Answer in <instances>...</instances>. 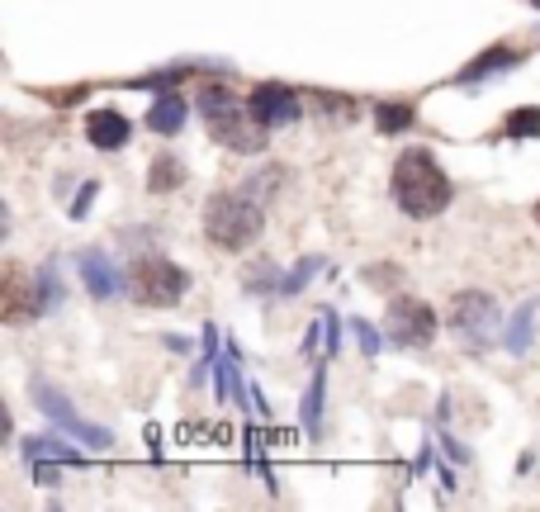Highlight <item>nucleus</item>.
Listing matches in <instances>:
<instances>
[{
  "label": "nucleus",
  "mask_w": 540,
  "mask_h": 512,
  "mask_svg": "<svg viewBox=\"0 0 540 512\" xmlns=\"http://www.w3.org/2000/svg\"><path fill=\"white\" fill-rule=\"evenodd\" d=\"M318 271H323V256H308V261H299V266L285 275V290H280V294H285V299H289V294H299Z\"/></svg>",
  "instance_id": "obj_25"
},
{
  "label": "nucleus",
  "mask_w": 540,
  "mask_h": 512,
  "mask_svg": "<svg viewBox=\"0 0 540 512\" xmlns=\"http://www.w3.org/2000/svg\"><path fill=\"white\" fill-rule=\"evenodd\" d=\"M34 290H38V313H53L62 304V280H57V266L53 261H43L34 275Z\"/></svg>",
  "instance_id": "obj_22"
},
{
  "label": "nucleus",
  "mask_w": 540,
  "mask_h": 512,
  "mask_svg": "<svg viewBox=\"0 0 540 512\" xmlns=\"http://www.w3.org/2000/svg\"><path fill=\"white\" fill-rule=\"evenodd\" d=\"M327 318V356H337L342 351V318H337V309H323Z\"/></svg>",
  "instance_id": "obj_27"
},
{
  "label": "nucleus",
  "mask_w": 540,
  "mask_h": 512,
  "mask_svg": "<svg viewBox=\"0 0 540 512\" xmlns=\"http://www.w3.org/2000/svg\"><path fill=\"white\" fill-rule=\"evenodd\" d=\"M43 100H62V105H72V100H86V86H76V91H43Z\"/></svg>",
  "instance_id": "obj_33"
},
{
  "label": "nucleus",
  "mask_w": 540,
  "mask_h": 512,
  "mask_svg": "<svg viewBox=\"0 0 540 512\" xmlns=\"http://www.w3.org/2000/svg\"><path fill=\"white\" fill-rule=\"evenodd\" d=\"M517 62H522V53H517V48H507V43H498V48H488V53L474 57L465 72H455V81H484V76H493V72L517 67Z\"/></svg>",
  "instance_id": "obj_16"
},
{
  "label": "nucleus",
  "mask_w": 540,
  "mask_h": 512,
  "mask_svg": "<svg viewBox=\"0 0 540 512\" xmlns=\"http://www.w3.org/2000/svg\"><path fill=\"white\" fill-rule=\"evenodd\" d=\"M185 290H190V271L176 266L171 256H162V252L133 256V266H128V294L143 309H176L180 299H185Z\"/></svg>",
  "instance_id": "obj_4"
},
{
  "label": "nucleus",
  "mask_w": 540,
  "mask_h": 512,
  "mask_svg": "<svg viewBox=\"0 0 540 512\" xmlns=\"http://www.w3.org/2000/svg\"><path fill=\"white\" fill-rule=\"evenodd\" d=\"M190 119V100L180 91H157L152 95V105H147V128L152 133H162V138H176L180 128Z\"/></svg>",
  "instance_id": "obj_11"
},
{
  "label": "nucleus",
  "mask_w": 540,
  "mask_h": 512,
  "mask_svg": "<svg viewBox=\"0 0 540 512\" xmlns=\"http://www.w3.org/2000/svg\"><path fill=\"white\" fill-rule=\"evenodd\" d=\"M536 223H540V200H536Z\"/></svg>",
  "instance_id": "obj_34"
},
{
  "label": "nucleus",
  "mask_w": 540,
  "mask_h": 512,
  "mask_svg": "<svg viewBox=\"0 0 540 512\" xmlns=\"http://www.w3.org/2000/svg\"><path fill=\"white\" fill-rule=\"evenodd\" d=\"M95 190H100V181H86V185H81V195L72 200V209H67V214H72L76 223L86 219V209H90V200H95Z\"/></svg>",
  "instance_id": "obj_28"
},
{
  "label": "nucleus",
  "mask_w": 540,
  "mask_h": 512,
  "mask_svg": "<svg viewBox=\"0 0 540 512\" xmlns=\"http://www.w3.org/2000/svg\"><path fill=\"white\" fill-rule=\"evenodd\" d=\"M128 138H133V124H128L124 110H90L86 114V143L95 147V152H119V147H128Z\"/></svg>",
  "instance_id": "obj_10"
},
{
  "label": "nucleus",
  "mask_w": 540,
  "mask_h": 512,
  "mask_svg": "<svg viewBox=\"0 0 540 512\" xmlns=\"http://www.w3.org/2000/svg\"><path fill=\"white\" fill-rule=\"evenodd\" d=\"M29 394H34L38 413H43L48 422H57V427H62L72 441H81V446H90V451H109V446H114V432L100 427V422L81 418V413L72 408V399H67L53 380H34V384H29Z\"/></svg>",
  "instance_id": "obj_5"
},
{
  "label": "nucleus",
  "mask_w": 540,
  "mask_h": 512,
  "mask_svg": "<svg viewBox=\"0 0 540 512\" xmlns=\"http://www.w3.org/2000/svg\"><path fill=\"white\" fill-rule=\"evenodd\" d=\"M218 366V328L214 323H204V351H199L195 370H190V384H204V375Z\"/></svg>",
  "instance_id": "obj_24"
},
{
  "label": "nucleus",
  "mask_w": 540,
  "mask_h": 512,
  "mask_svg": "<svg viewBox=\"0 0 540 512\" xmlns=\"http://www.w3.org/2000/svg\"><path fill=\"white\" fill-rule=\"evenodd\" d=\"M351 332L360 337V351H365V356H379V347H384V337L375 332V323H365V318H351Z\"/></svg>",
  "instance_id": "obj_26"
},
{
  "label": "nucleus",
  "mask_w": 540,
  "mask_h": 512,
  "mask_svg": "<svg viewBox=\"0 0 540 512\" xmlns=\"http://www.w3.org/2000/svg\"><path fill=\"white\" fill-rule=\"evenodd\" d=\"M389 190H394V204L408 219H436V214H446L450 200H455V185H450V176L441 171L436 152H427V147H403V152H398Z\"/></svg>",
  "instance_id": "obj_2"
},
{
  "label": "nucleus",
  "mask_w": 540,
  "mask_h": 512,
  "mask_svg": "<svg viewBox=\"0 0 540 512\" xmlns=\"http://www.w3.org/2000/svg\"><path fill=\"white\" fill-rule=\"evenodd\" d=\"M384 332H389L394 347L427 351L436 342V332H441V318H436V309L427 299H417V294H394L389 309H384Z\"/></svg>",
  "instance_id": "obj_6"
},
{
  "label": "nucleus",
  "mask_w": 540,
  "mask_h": 512,
  "mask_svg": "<svg viewBox=\"0 0 540 512\" xmlns=\"http://www.w3.org/2000/svg\"><path fill=\"white\" fill-rule=\"evenodd\" d=\"M417 124V105H408V100H379L375 105V128L379 133H408V128Z\"/></svg>",
  "instance_id": "obj_19"
},
{
  "label": "nucleus",
  "mask_w": 540,
  "mask_h": 512,
  "mask_svg": "<svg viewBox=\"0 0 540 512\" xmlns=\"http://www.w3.org/2000/svg\"><path fill=\"white\" fill-rule=\"evenodd\" d=\"M441 446H446V456L455 460V465H469V451H465V446H460L455 437H441Z\"/></svg>",
  "instance_id": "obj_32"
},
{
  "label": "nucleus",
  "mask_w": 540,
  "mask_h": 512,
  "mask_svg": "<svg viewBox=\"0 0 540 512\" xmlns=\"http://www.w3.org/2000/svg\"><path fill=\"white\" fill-rule=\"evenodd\" d=\"M503 138H512V143L540 138V105H517V110L503 119Z\"/></svg>",
  "instance_id": "obj_21"
},
{
  "label": "nucleus",
  "mask_w": 540,
  "mask_h": 512,
  "mask_svg": "<svg viewBox=\"0 0 540 512\" xmlns=\"http://www.w3.org/2000/svg\"><path fill=\"white\" fill-rule=\"evenodd\" d=\"M531 5H536V10H540V0H531Z\"/></svg>",
  "instance_id": "obj_35"
},
{
  "label": "nucleus",
  "mask_w": 540,
  "mask_h": 512,
  "mask_svg": "<svg viewBox=\"0 0 540 512\" xmlns=\"http://www.w3.org/2000/svg\"><path fill=\"white\" fill-rule=\"evenodd\" d=\"M5 323H24V318H43L38 313V290L24 285V271L19 266H5V309H0Z\"/></svg>",
  "instance_id": "obj_12"
},
{
  "label": "nucleus",
  "mask_w": 540,
  "mask_h": 512,
  "mask_svg": "<svg viewBox=\"0 0 540 512\" xmlns=\"http://www.w3.org/2000/svg\"><path fill=\"white\" fill-rule=\"evenodd\" d=\"M450 328L465 337L469 347H488L493 332L503 328V313H498V299L488 290H460L450 294Z\"/></svg>",
  "instance_id": "obj_7"
},
{
  "label": "nucleus",
  "mask_w": 540,
  "mask_h": 512,
  "mask_svg": "<svg viewBox=\"0 0 540 512\" xmlns=\"http://www.w3.org/2000/svg\"><path fill=\"white\" fill-rule=\"evenodd\" d=\"M195 114L204 119L209 138L223 147H233V152H261V147H266V128L252 119L247 100H237L223 81H204V86H199Z\"/></svg>",
  "instance_id": "obj_3"
},
{
  "label": "nucleus",
  "mask_w": 540,
  "mask_h": 512,
  "mask_svg": "<svg viewBox=\"0 0 540 512\" xmlns=\"http://www.w3.org/2000/svg\"><path fill=\"white\" fill-rule=\"evenodd\" d=\"M242 290H247V294H280V290H285V275L275 271V261L256 256L252 266H247V275H242Z\"/></svg>",
  "instance_id": "obj_20"
},
{
  "label": "nucleus",
  "mask_w": 540,
  "mask_h": 512,
  "mask_svg": "<svg viewBox=\"0 0 540 512\" xmlns=\"http://www.w3.org/2000/svg\"><path fill=\"white\" fill-rule=\"evenodd\" d=\"M365 280L370 285H389V280H398V271H389V266H365Z\"/></svg>",
  "instance_id": "obj_31"
},
{
  "label": "nucleus",
  "mask_w": 540,
  "mask_h": 512,
  "mask_svg": "<svg viewBox=\"0 0 540 512\" xmlns=\"http://www.w3.org/2000/svg\"><path fill=\"white\" fill-rule=\"evenodd\" d=\"M531 337H536V299H526V304H517V313L507 318V328H503V347L512 351V356H526V351H531Z\"/></svg>",
  "instance_id": "obj_14"
},
{
  "label": "nucleus",
  "mask_w": 540,
  "mask_h": 512,
  "mask_svg": "<svg viewBox=\"0 0 540 512\" xmlns=\"http://www.w3.org/2000/svg\"><path fill=\"white\" fill-rule=\"evenodd\" d=\"M247 110H252V119L270 133V128L299 124L304 100L289 91V86H280V81H261V86H252V95H247Z\"/></svg>",
  "instance_id": "obj_8"
},
{
  "label": "nucleus",
  "mask_w": 540,
  "mask_h": 512,
  "mask_svg": "<svg viewBox=\"0 0 540 512\" xmlns=\"http://www.w3.org/2000/svg\"><path fill=\"white\" fill-rule=\"evenodd\" d=\"M218 399H233V408H242V403L252 399V389L242 384V366H237V351H228V356H218Z\"/></svg>",
  "instance_id": "obj_18"
},
{
  "label": "nucleus",
  "mask_w": 540,
  "mask_h": 512,
  "mask_svg": "<svg viewBox=\"0 0 540 512\" xmlns=\"http://www.w3.org/2000/svg\"><path fill=\"white\" fill-rule=\"evenodd\" d=\"M76 271H81V280H86V290L95 299H119V294H128V275L114 266V256L95 252V247L76 252Z\"/></svg>",
  "instance_id": "obj_9"
},
{
  "label": "nucleus",
  "mask_w": 540,
  "mask_h": 512,
  "mask_svg": "<svg viewBox=\"0 0 540 512\" xmlns=\"http://www.w3.org/2000/svg\"><path fill=\"white\" fill-rule=\"evenodd\" d=\"M266 190L247 176V185L237 190H214L204 204V238L218 252H247L261 233H266Z\"/></svg>",
  "instance_id": "obj_1"
},
{
  "label": "nucleus",
  "mask_w": 540,
  "mask_h": 512,
  "mask_svg": "<svg viewBox=\"0 0 540 512\" xmlns=\"http://www.w3.org/2000/svg\"><path fill=\"white\" fill-rule=\"evenodd\" d=\"M323 403H327V370L318 366V370H313V380H308L304 408H299V422H304L308 437H318V432H323Z\"/></svg>",
  "instance_id": "obj_17"
},
{
  "label": "nucleus",
  "mask_w": 540,
  "mask_h": 512,
  "mask_svg": "<svg viewBox=\"0 0 540 512\" xmlns=\"http://www.w3.org/2000/svg\"><path fill=\"white\" fill-rule=\"evenodd\" d=\"M29 465H34V484L57 489V460H29Z\"/></svg>",
  "instance_id": "obj_29"
},
{
  "label": "nucleus",
  "mask_w": 540,
  "mask_h": 512,
  "mask_svg": "<svg viewBox=\"0 0 540 512\" xmlns=\"http://www.w3.org/2000/svg\"><path fill=\"white\" fill-rule=\"evenodd\" d=\"M185 181H190V171H185V162H180L176 152H157V157L147 162V190H152V195H171V190H180Z\"/></svg>",
  "instance_id": "obj_13"
},
{
  "label": "nucleus",
  "mask_w": 540,
  "mask_h": 512,
  "mask_svg": "<svg viewBox=\"0 0 540 512\" xmlns=\"http://www.w3.org/2000/svg\"><path fill=\"white\" fill-rule=\"evenodd\" d=\"M323 332H327V318H318V323H313V328L304 332V356H313V351H318V342H323Z\"/></svg>",
  "instance_id": "obj_30"
},
{
  "label": "nucleus",
  "mask_w": 540,
  "mask_h": 512,
  "mask_svg": "<svg viewBox=\"0 0 540 512\" xmlns=\"http://www.w3.org/2000/svg\"><path fill=\"white\" fill-rule=\"evenodd\" d=\"M195 72V67H166V72H147V76H133V86H138V91H176L180 81H185V76Z\"/></svg>",
  "instance_id": "obj_23"
},
{
  "label": "nucleus",
  "mask_w": 540,
  "mask_h": 512,
  "mask_svg": "<svg viewBox=\"0 0 540 512\" xmlns=\"http://www.w3.org/2000/svg\"><path fill=\"white\" fill-rule=\"evenodd\" d=\"M19 456L24 460H57V465H86V456H81L76 446H67V441H57V437H24L19 441Z\"/></svg>",
  "instance_id": "obj_15"
}]
</instances>
